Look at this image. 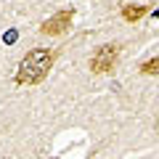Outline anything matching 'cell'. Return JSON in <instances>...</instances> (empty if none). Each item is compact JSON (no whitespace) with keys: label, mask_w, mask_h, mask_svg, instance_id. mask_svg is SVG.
<instances>
[{"label":"cell","mask_w":159,"mask_h":159,"mask_svg":"<svg viewBox=\"0 0 159 159\" xmlns=\"http://www.w3.org/2000/svg\"><path fill=\"white\" fill-rule=\"evenodd\" d=\"M72 19H74V8H61V11H56L51 19H45V21L40 24V32L48 34V37H58V34L69 32Z\"/></svg>","instance_id":"3"},{"label":"cell","mask_w":159,"mask_h":159,"mask_svg":"<svg viewBox=\"0 0 159 159\" xmlns=\"http://www.w3.org/2000/svg\"><path fill=\"white\" fill-rule=\"evenodd\" d=\"M51 159H56V157H51Z\"/></svg>","instance_id":"6"},{"label":"cell","mask_w":159,"mask_h":159,"mask_svg":"<svg viewBox=\"0 0 159 159\" xmlns=\"http://www.w3.org/2000/svg\"><path fill=\"white\" fill-rule=\"evenodd\" d=\"M53 61H56V51H51V48H32V51L19 61L13 82H16L19 88L40 85V82L48 77V72L53 69Z\"/></svg>","instance_id":"1"},{"label":"cell","mask_w":159,"mask_h":159,"mask_svg":"<svg viewBox=\"0 0 159 159\" xmlns=\"http://www.w3.org/2000/svg\"><path fill=\"white\" fill-rule=\"evenodd\" d=\"M119 51H122V48H119L117 43H103V45H98L96 51L90 53V61H88L90 72L93 74L111 72V69L117 66V61H119Z\"/></svg>","instance_id":"2"},{"label":"cell","mask_w":159,"mask_h":159,"mask_svg":"<svg viewBox=\"0 0 159 159\" xmlns=\"http://www.w3.org/2000/svg\"><path fill=\"white\" fill-rule=\"evenodd\" d=\"M138 69H141V74H146V77L159 74V56H154V58H148V61H143Z\"/></svg>","instance_id":"5"},{"label":"cell","mask_w":159,"mask_h":159,"mask_svg":"<svg viewBox=\"0 0 159 159\" xmlns=\"http://www.w3.org/2000/svg\"><path fill=\"white\" fill-rule=\"evenodd\" d=\"M146 13H148V6H135V3H127V6H122V19H125L127 24L141 21Z\"/></svg>","instance_id":"4"}]
</instances>
